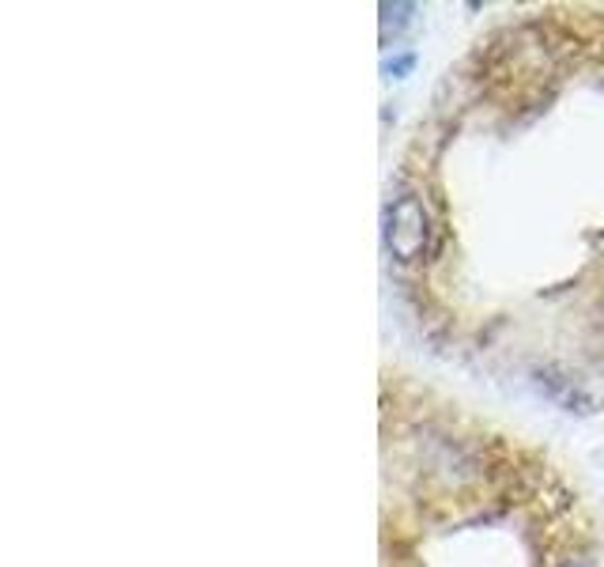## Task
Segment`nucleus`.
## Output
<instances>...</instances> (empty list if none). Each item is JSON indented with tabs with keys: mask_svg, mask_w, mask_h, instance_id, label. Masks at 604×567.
I'll return each instance as SVG.
<instances>
[{
	"mask_svg": "<svg viewBox=\"0 0 604 567\" xmlns=\"http://www.w3.org/2000/svg\"><path fill=\"white\" fill-rule=\"evenodd\" d=\"M386 243L400 262H416L427 246V213L416 197H400L386 216Z\"/></svg>",
	"mask_w": 604,
	"mask_h": 567,
	"instance_id": "f257e3e1",
	"label": "nucleus"
}]
</instances>
